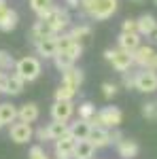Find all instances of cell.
<instances>
[{
  "mask_svg": "<svg viewBox=\"0 0 157 159\" xmlns=\"http://www.w3.org/2000/svg\"><path fill=\"white\" fill-rule=\"evenodd\" d=\"M74 147H76V140L70 134L62 136L60 140H55V157H64V159H72Z\"/></svg>",
  "mask_w": 157,
  "mask_h": 159,
  "instance_id": "4fadbf2b",
  "label": "cell"
},
{
  "mask_svg": "<svg viewBox=\"0 0 157 159\" xmlns=\"http://www.w3.org/2000/svg\"><path fill=\"white\" fill-rule=\"evenodd\" d=\"M66 4H68V9H79V7H81L79 0H66Z\"/></svg>",
  "mask_w": 157,
  "mask_h": 159,
  "instance_id": "ab89813d",
  "label": "cell"
},
{
  "mask_svg": "<svg viewBox=\"0 0 157 159\" xmlns=\"http://www.w3.org/2000/svg\"><path fill=\"white\" fill-rule=\"evenodd\" d=\"M34 136V129H32V123H25V121H19V123H11V129H9V138L17 144H25L30 142Z\"/></svg>",
  "mask_w": 157,
  "mask_h": 159,
  "instance_id": "9c48e42d",
  "label": "cell"
},
{
  "mask_svg": "<svg viewBox=\"0 0 157 159\" xmlns=\"http://www.w3.org/2000/svg\"><path fill=\"white\" fill-rule=\"evenodd\" d=\"M132 57H134V64H136V66L157 70V51L153 49L151 45H138V47L132 51Z\"/></svg>",
  "mask_w": 157,
  "mask_h": 159,
  "instance_id": "5b68a950",
  "label": "cell"
},
{
  "mask_svg": "<svg viewBox=\"0 0 157 159\" xmlns=\"http://www.w3.org/2000/svg\"><path fill=\"white\" fill-rule=\"evenodd\" d=\"M34 47H36V51H38L40 57H45V60H53L55 53H58V34H53V36H45L43 40H38Z\"/></svg>",
  "mask_w": 157,
  "mask_h": 159,
  "instance_id": "8fae6325",
  "label": "cell"
},
{
  "mask_svg": "<svg viewBox=\"0 0 157 159\" xmlns=\"http://www.w3.org/2000/svg\"><path fill=\"white\" fill-rule=\"evenodd\" d=\"M74 115V104L72 100H55L51 106V119L55 121H70Z\"/></svg>",
  "mask_w": 157,
  "mask_h": 159,
  "instance_id": "30bf717a",
  "label": "cell"
},
{
  "mask_svg": "<svg viewBox=\"0 0 157 159\" xmlns=\"http://www.w3.org/2000/svg\"><path fill=\"white\" fill-rule=\"evenodd\" d=\"M132 2H142V0H132Z\"/></svg>",
  "mask_w": 157,
  "mask_h": 159,
  "instance_id": "7bdbcfd3",
  "label": "cell"
},
{
  "mask_svg": "<svg viewBox=\"0 0 157 159\" xmlns=\"http://www.w3.org/2000/svg\"><path fill=\"white\" fill-rule=\"evenodd\" d=\"M89 132H91V123L81 119V117H79L74 123L68 125V134L72 136L76 142H79V140H87V138H89Z\"/></svg>",
  "mask_w": 157,
  "mask_h": 159,
  "instance_id": "5bb4252c",
  "label": "cell"
},
{
  "mask_svg": "<svg viewBox=\"0 0 157 159\" xmlns=\"http://www.w3.org/2000/svg\"><path fill=\"white\" fill-rule=\"evenodd\" d=\"M30 7L36 15H43L45 11H49L53 7V0H30Z\"/></svg>",
  "mask_w": 157,
  "mask_h": 159,
  "instance_id": "4dcf8cb0",
  "label": "cell"
},
{
  "mask_svg": "<svg viewBox=\"0 0 157 159\" xmlns=\"http://www.w3.org/2000/svg\"><path fill=\"white\" fill-rule=\"evenodd\" d=\"M155 4H157V0H155Z\"/></svg>",
  "mask_w": 157,
  "mask_h": 159,
  "instance_id": "7dc6e473",
  "label": "cell"
},
{
  "mask_svg": "<svg viewBox=\"0 0 157 159\" xmlns=\"http://www.w3.org/2000/svg\"><path fill=\"white\" fill-rule=\"evenodd\" d=\"M74 61H76V60H74L70 53H66V51H58V53H55V57H53V64H55V68H58V70H62V72H64L66 68L74 66Z\"/></svg>",
  "mask_w": 157,
  "mask_h": 159,
  "instance_id": "d4e9b609",
  "label": "cell"
},
{
  "mask_svg": "<svg viewBox=\"0 0 157 159\" xmlns=\"http://www.w3.org/2000/svg\"><path fill=\"white\" fill-rule=\"evenodd\" d=\"M83 79L85 74L81 68H74V66H70V68H66L64 70V76H62V83L68 87H72V89H76L79 91V87L83 85Z\"/></svg>",
  "mask_w": 157,
  "mask_h": 159,
  "instance_id": "9a60e30c",
  "label": "cell"
},
{
  "mask_svg": "<svg viewBox=\"0 0 157 159\" xmlns=\"http://www.w3.org/2000/svg\"><path fill=\"white\" fill-rule=\"evenodd\" d=\"M38 106L34 104V102H28V104H24V106H19L17 108V119L19 121H25V123H34L38 119Z\"/></svg>",
  "mask_w": 157,
  "mask_h": 159,
  "instance_id": "ac0fdd59",
  "label": "cell"
},
{
  "mask_svg": "<svg viewBox=\"0 0 157 159\" xmlns=\"http://www.w3.org/2000/svg\"><path fill=\"white\" fill-rule=\"evenodd\" d=\"M28 159H49V157H47V153H45V148H43V147H32V148H30Z\"/></svg>",
  "mask_w": 157,
  "mask_h": 159,
  "instance_id": "836d02e7",
  "label": "cell"
},
{
  "mask_svg": "<svg viewBox=\"0 0 157 159\" xmlns=\"http://www.w3.org/2000/svg\"><path fill=\"white\" fill-rule=\"evenodd\" d=\"M121 28H123V32H138V21L136 19H125Z\"/></svg>",
  "mask_w": 157,
  "mask_h": 159,
  "instance_id": "e575fe53",
  "label": "cell"
},
{
  "mask_svg": "<svg viewBox=\"0 0 157 159\" xmlns=\"http://www.w3.org/2000/svg\"><path fill=\"white\" fill-rule=\"evenodd\" d=\"M102 96L106 100H113L117 96V85L115 83H102Z\"/></svg>",
  "mask_w": 157,
  "mask_h": 159,
  "instance_id": "d6a6232c",
  "label": "cell"
},
{
  "mask_svg": "<svg viewBox=\"0 0 157 159\" xmlns=\"http://www.w3.org/2000/svg\"><path fill=\"white\" fill-rule=\"evenodd\" d=\"M7 9H9V7H7V2H4V0H0V17L7 13Z\"/></svg>",
  "mask_w": 157,
  "mask_h": 159,
  "instance_id": "60d3db41",
  "label": "cell"
},
{
  "mask_svg": "<svg viewBox=\"0 0 157 159\" xmlns=\"http://www.w3.org/2000/svg\"><path fill=\"white\" fill-rule=\"evenodd\" d=\"M136 21H138V34L140 36H151L157 30V19L153 15H149V13L142 15V17H138Z\"/></svg>",
  "mask_w": 157,
  "mask_h": 159,
  "instance_id": "ffe728a7",
  "label": "cell"
},
{
  "mask_svg": "<svg viewBox=\"0 0 157 159\" xmlns=\"http://www.w3.org/2000/svg\"><path fill=\"white\" fill-rule=\"evenodd\" d=\"M34 136H36L40 142H47V140H49V132H47V127H38L36 132H34Z\"/></svg>",
  "mask_w": 157,
  "mask_h": 159,
  "instance_id": "8d00e7d4",
  "label": "cell"
},
{
  "mask_svg": "<svg viewBox=\"0 0 157 159\" xmlns=\"http://www.w3.org/2000/svg\"><path fill=\"white\" fill-rule=\"evenodd\" d=\"M43 72V68H40V61L36 57H30V55H25L21 60L15 61V74L17 76H21L25 83H32V81H36L38 76Z\"/></svg>",
  "mask_w": 157,
  "mask_h": 159,
  "instance_id": "7a4b0ae2",
  "label": "cell"
},
{
  "mask_svg": "<svg viewBox=\"0 0 157 159\" xmlns=\"http://www.w3.org/2000/svg\"><path fill=\"white\" fill-rule=\"evenodd\" d=\"M117 153H119L121 159H134L138 155V144H136V140H127V138H123L117 142Z\"/></svg>",
  "mask_w": 157,
  "mask_h": 159,
  "instance_id": "e0dca14e",
  "label": "cell"
},
{
  "mask_svg": "<svg viewBox=\"0 0 157 159\" xmlns=\"http://www.w3.org/2000/svg\"><path fill=\"white\" fill-rule=\"evenodd\" d=\"M17 121V106L11 102H2L0 104V123L2 125H11Z\"/></svg>",
  "mask_w": 157,
  "mask_h": 159,
  "instance_id": "7402d4cb",
  "label": "cell"
},
{
  "mask_svg": "<svg viewBox=\"0 0 157 159\" xmlns=\"http://www.w3.org/2000/svg\"><path fill=\"white\" fill-rule=\"evenodd\" d=\"M104 60L110 61V66L117 70V72H127L130 68L134 66V57L130 51L125 49H106L104 51Z\"/></svg>",
  "mask_w": 157,
  "mask_h": 159,
  "instance_id": "277c9868",
  "label": "cell"
},
{
  "mask_svg": "<svg viewBox=\"0 0 157 159\" xmlns=\"http://www.w3.org/2000/svg\"><path fill=\"white\" fill-rule=\"evenodd\" d=\"M74 96H76V89H72V87L64 85L62 83L58 89H55V100H72Z\"/></svg>",
  "mask_w": 157,
  "mask_h": 159,
  "instance_id": "83f0119b",
  "label": "cell"
},
{
  "mask_svg": "<svg viewBox=\"0 0 157 159\" xmlns=\"http://www.w3.org/2000/svg\"><path fill=\"white\" fill-rule=\"evenodd\" d=\"M55 32L51 30V25L45 21V19H38L36 24L32 25V30H30V40H32V45H36L38 40H43L45 36H53Z\"/></svg>",
  "mask_w": 157,
  "mask_h": 159,
  "instance_id": "2e32d148",
  "label": "cell"
},
{
  "mask_svg": "<svg viewBox=\"0 0 157 159\" xmlns=\"http://www.w3.org/2000/svg\"><path fill=\"white\" fill-rule=\"evenodd\" d=\"M94 115H96V106H94L91 102H83V104H79V117H81V119L91 121Z\"/></svg>",
  "mask_w": 157,
  "mask_h": 159,
  "instance_id": "f1b7e54d",
  "label": "cell"
},
{
  "mask_svg": "<svg viewBox=\"0 0 157 159\" xmlns=\"http://www.w3.org/2000/svg\"><path fill=\"white\" fill-rule=\"evenodd\" d=\"M117 43H119L121 49L132 53V51L140 45V34H138V32H121L119 38H117Z\"/></svg>",
  "mask_w": 157,
  "mask_h": 159,
  "instance_id": "d6986e66",
  "label": "cell"
},
{
  "mask_svg": "<svg viewBox=\"0 0 157 159\" xmlns=\"http://www.w3.org/2000/svg\"><path fill=\"white\" fill-rule=\"evenodd\" d=\"M123 121V112L117 106H104L102 110H98L96 115L91 117V125H100V127H106V129H115L119 127Z\"/></svg>",
  "mask_w": 157,
  "mask_h": 159,
  "instance_id": "6da1fadb",
  "label": "cell"
},
{
  "mask_svg": "<svg viewBox=\"0 0 157 159\" xmlns=\"http://www.w3.org/2000/svg\"><path fill=\"white\" fill-rule=\"evenodd\" d=\"M25 81L17 74H2L0 76V93H7V96H19L24 91Z\"/></svg>",
  "mask_w": 157,
  "mask_h": 159,
  "instance_id": "ba28073f",
  "label": "cell"
},
{
  "mask_svg": "<svg viewBox=\"0 0 157 159\" xmlns=\"http://www.w3.org/2000/svg\"><path fill=\"white\" fill-rule=\"evenodd\" d=\"M79 2H81V9H83L85 13L89 11V7H91V4H94V0H79Z\"/></svg>",
  "mask_w": 157,
  "mask_h": 159,
  "instance_id": "f35d334b",
  "label": "cell"
},
{
  "mask_svg": "<svg viewBox=\"0 0 157 159\" xmlns=\"http://www.w3.org/2000/svg\"><path fill=\"white\" fill-rule=\"evenodd\" d=\"M38 19H45V21L51 25V30H53L55 34H60L64 28L70 25V15H68V11L55 7V4H53L49 11H45L43 15H38Z\"/></svg>",
  "mask_w": 157,
  "mask_h": 159,
  "instance_id": "3957f363",
  "label": "cell"
},
{
  "mask_svg": "<svg viewBox=\"0 0 157 159\" xmlns=\"http://www.w3.org/2000/svg\"><path fill=\"white\" fill-rule=\"evenodd\" d=\"M117 4H119L117 0H94V4L89 7L87 15L91 19H96V21H104V19H109V17L115 15Z\"/></svg>",
  "mask_w": 157,
  "mask_h": 159,
  "instance_id": "8992f818",
  "label": "cell"
},
{
  "mask_svg": "<svg viewBox=\"0 0 157 159\" xmlns=\"http://www.w3.org/2000/svg\"><path fill=\"white\" fill-rule=\"evenodd\" d=\"M17 24H19V15L13 11V9H7V13L0 17V30H2V32H11V30H15Z\"/></svg>",
  "mask_w": 157,
  "mask_h": 159,
  "instance_id": "cb8c5ba5",
  "label": "cell"
},
{
  "mask_svg": "<svg viewBox=\"0 0 157 159\" xmlns=\"http://www.w3.org/2000/svg\"><path fill=\"white\" fill-rule=\"evenodd\" d=\"M55 159H64V157H55Z\"/></svg>",
  "mask_w": 157,
  "mask_h": 159,
  "instance_id": "f6af8a7d",
  "label": "cell"
},
{
  "mask_svg": "<svg viewBox=\"0 0 157 159\" xmlns=\"http://www.w3.org/2000/svg\"><path fill=\"white\" fill-rule=\"evenodd\" d=\"M74 43H76V40H74L70 34H62V36L58 34V51H68Z\"/></svg>",
  "mask_w": 157,
  "mask_h": 159,
  "instance_id": "1f68e13d",
  "label": "cell"
},
{
  "mask_svg": "<svg viewBox=\"0 0 157 159\" xmlns=\"http://www.w3.org/2000/svg\"><path fill=\"white\" fill-rule=\"evenodd\" d=\"M70 36H72L76 43H83V40H87V38H91V28L85 25V24L74 25L72 30H70Z\"/></svg>",
  "mask_w": 157,
  "mask_h": 159,
  "instance_id": "484cf974",
  "label": "cell"
},
{
  "mask_svg": "<svg viewBox=\"0 0 157 159\" xmlns=\"http://www.w3.org/2000/svg\"><path fill=\"white\" fill-rule=\"evenodd\" d=\"M134 89H138L142 93H153V91H157V70H153V68H142L140 72H136Z\"/></svg>",
  "mask_w": 157,
  "mask_h": 159,
  "instance_id": "52a82bcc",
  "label": "cell"
},
{
  "mask_svg": "<svg viewBox=\"0 0 157 159\" xmlns=\"http://www.w3.org/2000/svg\"><path fill=\"white\" fill-rule=\"evenodd\" d=\"M110 140H113L115 144H117L119 140H123V134H121V132L117 129V127H115V132H110Z\"/></svg>",
  "mask_w": 157,
  "mask_h": 159,
  "instance_id": "74e56055",
  "label": "cell"
},
{
  "mask_svg": "<svg viewBox=\"0 0 157 159\" xmlns=\"http://www.w3.org/2000/svg\"><path fill=\"white\" fill-rule=\"evenodd\" d=\"M0 70L2 72L15 70V60H13L11 53H7V51H0Z\"/></svg>",
  "mask_w": 157,
  "mask_h": 159,
  "instance_id": "4316f807",
  "label": "cell"
},
{
  "mask_svg": "<svg viewBox=\"0 0 157 159\" xmlns=\"http://www.w3.org/2000/svg\"><path fill=\"white\" fill-rule=\"evenodd\" d=\"M125 76H123V87L125 89H134V83H136V72L134 74H127V72H123Z\"/></svg>",
  "mask_w": 157,
  "mask_h": 159,
  "instance_id": "d590c367",
  "label": "cell"
},
{
  "mask_svg": "<svg viewBox=\"0 0 157 159\" xmlns=\"http://www.w3.org/2000/svg\"><path fill=\"white\" fill-rule=\"evenodd\" d=\"M47 132H49V140H60L62 136L68 134V121H53L47 125Z\"/></svg>",
  "mask_w": 157,
  "mask_h": 159,
  "instance_id": "603a6c76",
  "label": "cell"
},
{
  "mask_svg": "<svg viewBox=\"0 0 157 159\" xmlns=\"http://www.w3.org/2000/svg\"><path fill=\"white\" fill-rule=\"evenodd\" d=\"M0 129H2V123H0Z\"/></svg>",
  "mask_w": 157,
  "mask_h": 159,
  "instance_id": "bcb514c9",
  "label": "cell"
},
{
  "mask_svg": "<svg viewBox=\"0 0 157 159\" xmlns=\"http://www.w3.org/2000/svg\"><path fill=\"white\" fill-rule=\"evenodd\" d=\"M2 74H4V72H2V70H0V76H2Z\"/></svg>",
  "mask_w": 157,
  "mask_h": 159,
  "instance_id": "ee69618b",
  "label": "cell"
},
{
  "mask_svg": "<svg viewBox=\"0 0 157 159\" xmlns=\"http://www.w3.org/2000/svg\"><path fill=\"white\" fill-rule=\"evenodd\" d=\"M151 38H153V40H155V43H157V30H155V32H153V34H151Z\"/></svg>",
  "mask_w": 157,
  "mask_h": 159,
  "instance_id": "b9f144b4",
  "label": "cell"
},
{
  "mask_svg": "<svg viewBox=\"0 0 157 159\" xmlns=\"http://www.w3.org/2000/svg\"><path fill=\"white\" fill-rule=\"evenodd\" d=\"M91 144L96 148H104L109 147L110 142V129H106V127H100V125H91V132H89V138H87Z\"/></svg>",
  "mask_w": 157,
  "mask_h": 159,
  "instance_id": "7c38bea8",
  "label": "cell"
},
{
  "mask_svg": "<svg viewBox=\"0 0 157 159\" xmlns=\"http://www.w3.org/2000/svg\"><path fill=\"white\" fill-rule=\"evenodd\" d=\"M142 117L149 121H157V100L142 104Z\"/></svg>",
  "mask_w": 157,
  "mask_h": 159,
  "instance_id": "f546056e",
  "label": "cell"
},
{
  "mask_svg": "<svg viewBox=\"0 0 157 159\" xmlns=\"http://www.w3.org/2000/svg\"><path fill=\"white\" fill-rule=\"evenodd\" d=\"M94 153H96V147L89 140H79L74 147L72 159H94Z\"/></svg>",
  "mask_w": 157,
  "mask_h": 159,
  "instance_id": "44dd1931",
  "label": "cell"
}]
</instances>
